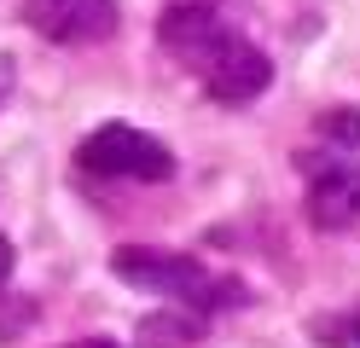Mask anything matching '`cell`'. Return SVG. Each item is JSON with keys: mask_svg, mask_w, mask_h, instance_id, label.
<instances>
[{"mask_svg": "<svg viewBox=\"0 0 360 348\" xmlns=\"http://www.w3.org/2000/svg\"><path fill=\"white\" fill-rule=\"evenodd\" d=\"M204 337V314H186V302L180 308H157L140 319V331H134V348H186Z\"/></svg>", "mask_w": 360, "mask_h": 348, "instance_id": "cell-7", "label": "cell"}, {"mask_svg": "<svg viewBox=\"0 0 360 348\" xmlns=\"http://www.w3.org/2000/svg\"><path fill=\"white\" fill-rule=\"evenodd\" d=\"M308 221L320 226V232H349V226H360V162H331L326 180H314Z\"/></svg>", "mask_w": 360, "mask_h": 348, "instance_id": "cell-6", "label": "cell"}, {"mask_svg": "<svg viewBox=\"0 0 360 348\" xmlns=\"http://www.w3.org/2000/svg\"><path fill=\"white\" fill-rule=\"evenodd\" d=\"M18 12L53 46H94L117 35V0H24Z\"/></svg>", "mask_w": 360, "mask_h": 348, "instance_id": "cell-3", "label": "cell"}, {"mask_svg": "<svg viewBox=\"0 0 360 348\" xmlns=\"http://www.w3.org/2000/svg\"><path fill=\"white\" fill-rule=\"evenodd\" d=\"M267 82H274V58L244 35H227V46L204 64V93L215 105H250L267 93Z\"/></svg>", "mask_w": 360, "mask_h": 348, "instance_id": "cell-4", "label": "cell"}, {"mask_svg": "<svg viewBox=\"0 0 360 348\" xmlns=\"http://www.w3.org/2000/svg\"><path fill=\"white\" fill-rule=\"evenodd\" d=\"M6 278H12V244L0 238V290H6Z\"/></svg>", "mask_w": 360, "mask_h": 348, "instance_id": "cell-10", "label": "cell"}, {"mask_svg": "<svg viewBox=\"0 0 360 348\" xmlns=\"http://www.w3.org/2000/svg\"><path fill=\"white\" fill-rule=\"evenodd\" d=\"M110 273L134 290H151V296H174V302H204V308H238L244 285H215L204 273L198 255H180V250H157V244H122L110 255Z\"/></svg>", "mask_w": 360, "mask_h": 348, "instance_id": "cell-1", "label": "cell"}, {"mask_svg": "<svg viewBox=\"0 0 360 348\" xmlns=\"http://www.w3.org/2000/svg\"><path fill=\"white\" fill-rule=\"evenodd\" d=\"M320 139L360 146V110H354V105H331V110H320Z\"/></svg>", "mask_w": 360, "mask_h": 348, "instance_id": "cell-8", "label": "cell"}, {"mask_svg": "<svg viewBox=\"0 0 360 348\" xmlns=\"http://www.w3.org/2000/svg\"><path fill=\"white\" fill-rule=\"evenodd\" d=\"M64 348H122V342H110V337H82V342H64Z\"/></svg>", "mask_w": 360, "mask_h": 348, "instance_id": "cell-11", "label": "cell"}, {"mask_svg": "<svg viewBox=\"0 0 360 348\" xmlns=\"http://www.w3.org/2000/svg\"><path fill=\"white\" fill-rule=\"evenodd\" d=\"M12 82H18V64H12V58H0V105H6V93H12Z\"/></svg>", "mask_w": 360, "mask_h": 348, "instance_id": "cell-9", "label": "cell"}, {"mask_svg": "<svg viewBox=\"0 0 360 348\" xmlns=\"http://www.w3.org/2000/svg\"><path fill=\"white\" fill-rule=\"evenodd\" d=\"M354 337H360V325H354Z\"/></svg>", "mask_w": 360, "mask_h": 348, "instance_id": "cell-12", "label": "cell"}, {"mask_svg": "<svg viewBox=\"0 0 360 348\" xmlns=\"http://www.w3.org/2000/svg\"><path fill=\"white\" fill-rule=\"evenodd\" d=\"M227 23H221L210 6H169L163 18H157V41H163V53L180 58V64H192L198 76H204V64L227 46Z\"/></svg>", "mask_w": 360, "mask_h": 348, "instance_id": "cell-5", "label": "cell"}, {"mask_svg": "<svg viewBox=\"0 0 360 348\" xmlns=\"http://www.w3.org/2000/svg\"><path fill=\"white\" fill-rule=\"evenodd\" d=\"M76 162L87 174H105V180H169L174 174V151L163 146V139H151L140 128H94L76 146Z\"/></svg>", "mask_w": 360, "mask_h": 348, "instance_id": "cell-2", "label": "cell"}]
</instances>
